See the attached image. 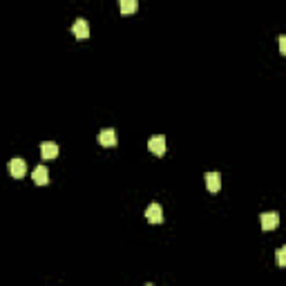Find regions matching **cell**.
Here are the masks:
<instances>
[{"label":"cell","instance_id":"6da1fadb","mask_svg":"<svg viewBox=\"0 0 286 286\" xmlns=\"http://www.w3.org/2000/svg\"><path fill=\"white\" fill-rule=\"evenodd\" d=\"M148 150L157 157H163L165 154V137L163 134H157V137H150L148 141Z\"/></svg>","mask_w":286,"mask_h":286},{"label":"cell","instance_id":"ba28073f","mask_svg":"<svg viewBox=\"0 0 286 286\" xmlns=\"http://www.w3.org/2000/svg\"><path fill=\"white\" fill-rule=\"evenodd\" d=\"M99 143H101L103 148H114L117 145V132L114 130H103L99 134Z\"/></svg>","mask_w":286,"mask_h":286},{"label":"cell","instance_id":"7c38bea8","mask_svg":"<svg viewBox=\"0 0 286 286\" xmlns=\"http://www.w3.org/2000/svg\"><path fill=\"white\" fill-rule=\"evenodd\" d=\"M280 52L286 54V36H280Z\"/></svg>","mask_w":286,"mask_h":286},{"label":"cell","instance_id":"277c9868","mask_svg":"<svg viewBox=\"0 0 286 286\" xmlns=\"http://www.w3.org/2000/svg\"><path fill=\"white\" fill-rule=\"evenodd\" d=\"M72 34H74L79 41H83V38L90 36V25H87V20H85V18H79V20L72 25Z\"/></svg>","mask_w":286,"mask_h":286},{"label":"cell","instance_id":"30bf717a","mask_svg":"<svg viewBox=\"0 0 286 286\" xmlns=\"http://www.w3.org/2000/svg\"><path fill=\"white\" fill-rule=\"evenodd\" d=\"M119 5H121V14H134L139 9L137 0H119Z\"/></svg>","mask_w":286,"mask_h":286},{"label":"cell","instance_id":"8fae6325","mask_svg":"<svg viewBox=\"0 0 286 286\" xmlns=\"http://www.w3.org/2000/svg\"><path fill=\"white\" fill-rule=\"evenodd\" d=\"M277 266H280V268H284L286 266V248L277 250Z\"/></svg>","mask_w":286,"mask_h":286},{"label":"cell","instance_id":"3957f363","mask_svg":"<svg viewBox=\"0 0 286 286\" xmlns=\"http://www.w3.org/2000/svg\"><path fill=\"white\" fill-rule=\"evenodd\" d=\"M145 219L150 224H161L163 222V210H161L159 204H150L148 210H145Z\"/></svg>","mask_w":286,"mask_h":286},{"label":"cell","instance_id":"5b68a950","mask_svg":"<svg viewBox=\"0 0 286 286\" xmlns=\"http://www.w3.org/2000/svg\"><path fill=\"white\" fill-rule=\"evenodd\" d=\"M277 226H280V215L277 212H262V228H264L266 233Z\"/></svg>","mask_w":286,"mask_h":286},{"label":"cell","instance_id":"52a82bcc","mask_svg":"<svg viewBox=\"0 0 286 286\" xmlns=\"http://www.w3.org/2000/svg\"><path fill=\"white\" fill-rule=\"evenodd\" d=\"M41 157L42 159H56V157H59V145L52 141L41 143Z\"/></svg>","mask_w":286,"mask_h":286},{"label":"cell","instance_id":"9c48e42d","mask_svg":"<svg viewBox=\"0 0 286 286\" xmlns=\"http://www.w3.org/2000/svg\"><path fill=\"white\" fill-rule=\"evenodd\" d=\"M206 185H208V190L210 192H219V188H222V175H219V172H208Z\"/></svg>","mask_w":286,"mask_h":286},{"label":"cell","instance_id":"7a4b0ae2","mask_svg":"<svg viewBox=\"0 0 286 286\" xmlns=\"http://www.w3.org/2000/svg\"><path fill=\"white\" fill-rule=\"evenodd\" d=\"M9 172L14 179H22L27 172V161L20 159V157H16V159H11L9 161Z\"/></svg>","mask_w":286,"mask_h":286},{"label":"cell","instance_id":"8992f818","mask_svg":"<svg viewBox=\"0 0 286 286\" xmlns=\"http://www.w3.org/2000/svg\"><path fill=\"white\" fill-rule=\"evenodd\" d=\"M32 179H34V184H36V185H47L49 170L45 168V165H36V168H34V172H32Z\"/></svg>","mask_w":286,"mask_h":286}]
</instances>
